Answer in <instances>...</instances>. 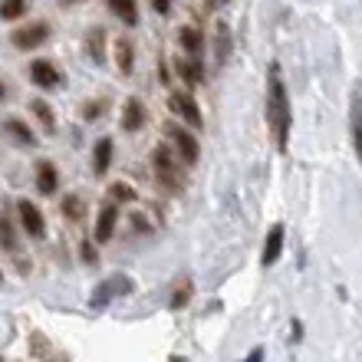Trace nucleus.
I'll return each instance as SVG.
<instances>
[{
  "mask_svg": "<svg viewBox=\"0 0 362 362\" xmlns=\"http://www.w3.org/2000/svg\"><path fill=\"white\" fill-rule=\"evenodd\" d=\"M191 293H194V284H191V280H181V284L175 286V293H172V300H168V306H172V310H181V306L191 300Z\"/></svg>",
  "mask_w": 362,
  "mask_h": 362,
  "instance_id": "obj_27",
  "label": "nucleus"
},
{
  "mask_svg": "<svg viewBox=\"0 0 362 362\" xmlns=\"http://www.w3.org/2000/svg\"><path fill=\"white\" fill-rule=\"evenodd\" d=\"M178 47L185 57H201L204 53V33L198 27H181L178 30Z\"/></svg>",
  "mask_w": 362,
  "mask_h": 362,
  "instance_id": "obj_18",
  "label": "nucleus"
},
{
  "mask_svg": "<svg viewBox=\"0 0 362 362\" xmlns=\"http://www.w3.org/2000/svg\"><path fill=\"white\" fill-rule=\"evenodd\" d=\"M83 49H86V57L93 59L95 66H103L105 63V30L103 27H89L86 37H83Z\"/></svg>",
  "mask_w": 362,
  "mask_h": 362,
  "instance_id": "obj_17",
  "label": "nucleus"
},
{
  "mask_svg": "<svg viewBox=\"0 0 362 362\" xmlns=\"http://www.w3.org/2000/svg\"><path fill=\"white\" fill-rule=\"evenodd\" d=\"M168 362H185V359H181V356H172V359H168Z\"/></svg>",
  "mask_w": 362,
  "mask_h": 362,
  "instance_id": "obj_36",
  "label": "nucleus"
},
{
  "mask_svg": "<svg viewBox=\"0 0 362 362\" xmlns=\"http://www.w3.org/2000/svg\"><path fill=\"white\" fill-rule=\"evenodd\" d=\"M224 4H228V0H204V7H208V10H214V7H224Z\"/></svg>",
  "mask_w": 362,
  "mask_h": 362,
  "instance_id": "obj_34",
  "label": "nucleus"
},
{
  "mask_svg": "<svg viewBox=\"0 0 362 362\" xmlns=\"http://www.w3.org/2000/svg\"><path fill=\"white\" fill-rule=\"evenodd\" d=\"M0 280H4V270H0Z\"/></svg>",
  "mask_w": 362,
  "mask_h": 362,
  "instance_id": "obj_37",
  "label": "nucleus"
},
{
  "mask_svg": "<svg viewBox=\"0 0 362 362\" xmlns=\"http://www.w3.org/2000/svg\"><path fill=\"white\" fill-rule=\"evenodd\" d=\"M244 362H264V349H250V356Z\"/></svg>",
  "mask_w": 362,
  "mask_h": 362,
  "instance_id": "obj_32",
  "label": "nucleus"
},
{
  "mask_svg": "<svg viewBox=\"0 0 362 362\" xmlns=\"http://www.w3.org/2000/svg\"><path fill=\"white\" fill-rule=\"evenodd\" d=\"M214 57H218V66H224L230 59V27L228 23H218V30H214Z\"/></svg>",
  "mask_w": 362,
  "mask_h": 362,
  "instance_id": "obj_23",
  "label": "nucleus"
},
{
  "mask_svg": "<svg viewBox=\"0 0 362 362\" xmlns=\"http://www.w3.org/2000/svg\"><path fill=\"white\" fill-rule=\"evenodd\" d=\"M172 4H175V0H152L155 13H162V17H168V13H172Z\"/></svg>",
  "mask_w": 362,
  "mask_h": 362,
  "instance_id": "obj_30",
  "label": "nucleus"
},
{
  "mask_svg": "<svg viewBox=\"0 0 362 362\" xmlns=\"http://www.w3.org/2000/svg\"><path fill=\"white\" fill-rule=\"evenodd\" d=\"M30 10V0H0V20H20Z\"/></svg>",
  "mask_w": 362,
  "mask_h": 362,
  "instance_id": "obj_24",
  "label": "nucleus"
},
{
  "mask_svg": "<svg viewBox=\"0 0 362 362\" xmlns=\"http://www.w3.org/2000/svg\"><path fill=\"white\" fill-rule=\"evenodd\" d=\"M112 59H115V69H119L122 76H132V69H135V43H132V40H129V37H115Z\"/></svg>",
  "mask_w": 362,
  "mask_h": 362,
  "instance_id": "obj_16",
  "label": "nucleus"
},
{
  "mask_svg": "<svg viewBox=\"0 0 362 362\" xmlns=\"http://www.w3.org/2000/svg\"><path fill=\"white\" fill-rule=\"evenodd\" d=\"M17 221H20V228L27 230L30 240H43V238H47V221H43V211H40L30 198H20L17 201Z\"/></svg>",
  "mask_w": 362,
  "mask_h": 362,
  "instance_id": "obj_6",
  "label": "nucleus"
},
{
  "mask_svg": "<svg viewBox=\"0 0 362 362\" xmlns=\"http://www.w3.org/2000/svg\"><path fill=\"white\" fill-rule=\"evenodd\" d=\"M145 119H148V109H145V103L139 99V95H129L122 105V132H139L145 125Z\"/></svg>",
  "mask_w": 362,
  "mask_h": 362,
  "instance_id": "obj_12",
  "label": "nucleus"
},
{
  "mask_svg": "<svg viewBox=\"0 0 362 362\" xmlns=\"http://www.w3.org/2000/svg\"><path fill=\"white\" fill-rule=\"evenodd\" d=\"M49 40V23L47 20H30L23 27L10 30V43L20 49V53H30V49H40Z\"/></svg>",
  "mask_w": 362,
  "mask_h": 362,
  "instance_id": "obj_4",
  "label": "nucleus"
},
{
  "mask_svg": "<svg viewBox=\"0 0 362 362\" xmlns=\"http://www.w3.org/2000/svg\"><path fill=\"white\" fill-rule=\"evenodd\" d=\"M93 244H95V240H86V238L79 240V257L86 260L89 267H95V264H99V254H95V247H93Z\"/></svg>",
  "mask_w": 362,
  "mask_h": 362,
  "instance_id": "obj_29",
  "label": "nucleus"
},
{
  "mask_svg": "<svg viewBox=\"0 0 362 362\" xmlns=\"http://www.w3.org/2000/svg\"><path fill=\"white\" fill-rule=\"evenodd\" d=\"M105 7L112 10L125 27H135V23H139V0H105Z\"/></svg>",
  "mask_w": 362,
  "mask_h": 362,
  "instance_id": "obj_21",
  "label": "nucleus"
},
{
  "mask_svg": "<svg viewBox=\"0 0 362 362\" xmlns=\"http://www.w3.org/2000/svg\"><path fill=\"white\" fill-rule=\"evenodd\" d=\"M168 109H172L178 119H185V125H188L191 132H198L201 125H204V119H201V109H198V103H194V95L172 93V95H168Z\"/></svg>",
  "mask_w": 362,
  "mask_h": 362,
  "instance_id": "obj_7",
  "label": "nucleus"
},
{
  "mask_svg": "<svg viewBox=\"0 0 362 362\" xmlns=\"http://www.w3.org/2000/svg\"><path fill=\"white\" fill-rule=\"evenodd\" d=\"M83 214H86V201L79 198V194H66V198H63V218L79 221Z\"/></svg>",
  "mask_w": 362,
  "mask_h": 362,
  "instance_id": "obj_25",
  "label": "nucleus"
},
{
  "mask_svg": "<svg viewBox=\"0 0 362 362\" xmlns=\"http://www.w3.org/2000/svg\"><path fill=\"white\" fill-rule=\"evenodd\" d=\"M33 181H37V191H40V194H57V188H59L57 165L49 162V158H40L37 168H33Z\"/></svg>",
  "mask_w": 362,
  "mask_h": 362,
  "instance_id": "obj_15",
  "label": "nucleus"
},
{
  "mask_svg": "<svg viewBox=\"0 0 362 362\" xmlns=\"http://www.w3.org/2000/svg\"><path fill=\"white\" fill-rule=\"evenodd\" d=\"M152 172H155V178H158V185L168 188L172 194H178V191L185 188V165L178 162V155H172L168 145H155Z\"/></svg>",
  "mask_w": 362,
  "mask_h": 362,
  "instance_id": "obj_2",
  "label": "nucleus"
},
{
  "mask_svg": "<svg viewBox=\"0 0 362 362\" xmlns=\"http://www.w3.org/2000/svg\"><path fill=\"white\" fill-rule=\"evenodd\" d=\"M175 73H178V79L185 83V86H201L204 83V63H201V57H175Z\"/></svg>",
  "mask_w": 362,
  "mask_h": 362,
  "instance_id": "obj_11",
  "label": "nucleus"
},
{
  "mask_svg": "<svg viewBox=\"0 0 362 362\" xmlns=\"http://www.w3.org/2000/svg\"><path fill=\"white\" fill-rule=\"evenodd\" d=\"M7 99H10V86L0 79V103H7Z\"/></svg>",
  "mask_w": 362,
  "mask_h": 362,
  "instance_id": "obj_33",
  "label": "nucleus"
},
{
  "mask_svg": "<svg viewBox=\"0 0 362 362\" xmlns=\"http://www.w3.org/2000/svg\"><path fill=\"white\" fill-rule=\"evenodd\" d=\"M135 290L132 284V276H125V274H112L109 280H103V284L93 290V296H89V303L95 306V310H103L105 303H112V300H119V296H129Z\"/></svg>",
  "mask_w": 362,
  "mask_h": 362,
  "instance_id": "obj_5",
  "label": "nucleus"
},
{
  "mask_svg": "<svg viewBox=\"0 0 362 362\" xmlns=\"http://www.w3.org/2000/svg\"><path fill=\"white\" fill-rule=\"evenodd\" d=\"M349 135H353L356 158L362 165V99L359 95H353V109H349Z\"/></svg>",
  "mask_w": 362,
  "mask_h": 362,
  "instance_id": "obj_20",
  "label": "nucleus"
},
{
  "mask_svg": "<svg viewBox=\"0 0 362 362\" xmlns=\"http://www.w3.org/2000/svg\"><path fill=\"white\" fill-rule=\"evenodd\" d=\"M112 158H115V142H112V135H105V139H99V142L93 145V175L95 178H105V175H109Z\"/></svg>",
  "mask_w": 362,
  "mask_h": 362,
  "instance_id": "obj_14",
  "label": "nucleus"
},
{
  "mask_svg": "<svg viewBox=\"0 0 362 362\" xmlns=\"http://www.w3.org/2000/svg\"><path fill=\"white\" fill-rule=\"evenodd\" d=\"M105 112V99H89V103L79 105V115H83V122H95L99 115Z\"/></svg>",
  "mask_w": 362,
  "mask_h": 362,
  "instance_id": "obj_28",
  "label": "nucleus"
},
{
  "mask_svg": "<svg viewBox=\"0 0 362 362\" xmlns=\"http://www.w3.org/2000/svg\"><path fill=\"white\" fill-rule=\"evenodd\" d=\"M158 79H162V86H172V73H168V63L158 59Z\"/></svg>",
  "mask_w": 362,
  "mask_h": 362,
  "instance_id": "obj_31",
  "label": "nucleus"
},
{
  "mask_svg": "<svg viewBox=\"0 0 362 362\" xmlns=\"http://www.w3.org/2000/svg\"><path fill=\"white\" fill-rule=\"evenodd\" d=\"M0 247L10 250V254H17V250H20L17 224H13V218H10L7 211H0Z\"/></svg>",
  "mask_w": 362,
  "mask_h": 362,
  "instance_id": "obj_22",
  "label": "nucleus"
},
{
  "mask_svg": "<svg viewBox=\"0 0 362 362\" xmlns=\"http://www.w3.org/2000/svg\"><path fill=\"white\" fill-rule=\"evenodd\" d=\"M115 224H119V204L105 198L99 214H95V230H93V240L95 244H109L115 234Z\"/></svg>",
  "mask_w": 362,
  "mask_h": 362,
  "instance_id": "obj_8",
  "label": "nucleus"
},
{
  "mask_svg": "<svg viewBox=\"0 0 362 362\" xmlns=\"http://www.w3.org/2000/svg\"><path fill=\"white\" fill-rule=\"evenodd\" d=\"M290 122H293L290 95H286L280 66L270 63V73H267V125H270V135H274V145L280 148V152H286V142H290Z\"/></svg>",
  "mask_w": 362,
  "mask_h": 362,
  "instance_id": "obj_1",
  "label": "nucleus"
},
{
  "mask_svg": "<svg viewBox=\"0 0 362 362\" xmlns=\"http://www.w3.org/2000/svg\"><path fill=\"white\" fill-rule=\"evenodd\" d=\"M165 135H168V142L175 145V155H178V162L185 165V168L198 165L201 145H198V139L191 135L188 125H168V129H165Z\"/></svg>",
  "mask_w": 362,
  "mask_h": 362,
  "instance_id": "obj_3",
  "label": "nucleus"
},
{
  "mask_svg": "<svg viewBox=\"0 0 362 362\" xmlns=\"http://www.w3.org/2000/svg\"><path fill=\"white\" fill-rule=\"evenodd\" d=\"M0 362H4V356H0Z\"/></svg>",
  "mask_w": 362,
  "mask_h": 362,
  "instance_id": "obj_38",
  "label": "nucleus"
},
{
  "mask_svg": "<svg viewBox=\"0 0 362 362\" xmlns=\"http://www.w3.org/2000/svg\"><path fill=\"white\" fill-rule=\"evenodd\" d=\"M0 129H4V135H10V142L20 145V148H33V145H37V135H33V129H30L23 119H17V115L4 119V122H0Z\"/></svg>",
  "mask_w": 362,
  "mask_h": 362,
  "instance_id": "obj_13",
  "label": "nucleus"
},
{
  "mask_svg": "<svg viewBox=\"0 0 362 362\" xmlns=\"http://www.w3.org/2000/svg\"><path fill=\"white\" fill-rule=\"evenodd\" d=\"M30 79H33V86H40V89L63 86V73H59L49 59H33V63H30Z\"/></svg>",
  "mask_w": 362,
  "mask_h": 362,
  "instance_id": "obj_9",
  "label": "nucleus"
},
{
  "mask_svg": "<svg viewBox=\"0 0 362 362\" xmlns=\"http://www.w3.org/2000/svg\"><path fill=\"white\" fill-rule=\"evenodd\" d=\"M284 234L286 228L284 224H270L267 238H264V250H260V267H274L280 254H284Z\"/></svg>",
  "mask_w": 362,
  "mask_h": 362,
  "instance_id": "obj_10",
  "label": "nucleus"
},
{
  "mask_svg": "<svg viewBox=\"0 0 362 362\" xmlns=\"http://www.w3.org/2000/svg\"><path fill=\"white\" fill-rule=\"evenodd\" d=\"M79 0H63V7H76Z\"/></svg>",
  "mask_w": 362,
  "mask_h": 362,
  "instance_id": "obj_35",
  "label": "nucleus"
},
{
  "mask_svg": "<svg viewBox=\"0 0 362 362\" xmlns=\"http://www.w3.org/2000/svg\"><path fill=\"white\" fill-rule=\"evenodd\" d=\"M30 112H33V119H37L40 125H43L47 135L57 132V112H53V105H49L47 99H30Z\"/></svg>",
  "mask_w": 362,
  "mask_h": 362,
  "instance_id": "obj_19",
  "label": "nucleus"
},
{
  "mask_svg": "<svg viewBox=\"0 0 362 362\" xmlns=\"http://www.w3.org/2000/svg\"><path fill=\"white\" fill-rule=\"evenodd\" d=\"M109 201H115V204H129V201H135V188L132 185H125V181H112V185H109Z\"/></svg>",
  "mask_w": 362,
  "mask_h": 362,
  "instance_id": "obj_26",
  "label": "nucleus"
}]
</instances>
